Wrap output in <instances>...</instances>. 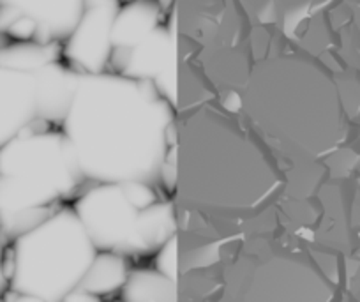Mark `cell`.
Instances as JSON below:
<instances>
[{"instance_id":"cell-10","label":"cell","mask_w":360,"mask_h":302,"mask_svg":"<svg viewBox=\"0 0 360 302\" xmlns=\"http://www.w3.org/2000/svg\"><path fill=\"white\" fill-rule=\"evenodd\" d=\"M36 73L0 61V149L30 127L43 126Z\"/></svg>"},{"instance_id":"cell-1","label":"cell","mask_w":360,"mask_h":302,"mask_svg":"<svg viewBox=\"0 0 360 302\" xmlns=\"http://www.w3.org/2000/svg\"><path fill=\"white\" fill-rule=\"evenodd\" d=\"M285 187L281 161L242 113L217 101L179 112L173 200L202 221L203 234L238 239L278 230Z\"/></svg>"},{"instance_id":"cell-11","label":"cell","mask_w":360,"mask_h":302,"mask_svg":"<svg viewBox=\"0 0 360 302\" xmlns=\"http://www.w3.org/2000/svg\"><path fill=\"white\" fill-rule=\"evenodd\" d=\"M165 20V11L154 2L120 4L112 27V55L133 50Z\"/></svg>"},{"instance_id":"cell-4","label":"cell","mask_w":360,"mask_h":302,"mask_svg":"<svg viewBox=\"0 0 360 302\" xmlns=\"http://www.w3.org/2000/svg\"><path fill=\"white\" fill-rule=\"evenodd\" d=\"M341 253L279 230L230 239L216 263L179 276V302H345Z\"/></svg>"},{"instance_id":"cell-6","label":"cell","mask_w":360,"mask_h":302,"mask_svg":"<svg viewBox=\"0 0 360 302\" xmlns=\"http://www.w3.org/2000/svg\"><path fill=\"white\" fill-rule=\"evenodd\" d=\"M71 207L98 251L129 260L152 258L179 234L175 200L152 184H86Z\"/></svg>"},{"instance_id":"cell-14","label":"cell","mask_w":360,"mask_h":302,"mask_svg":"<svg viewBox=\"0 0 360 302\" xmlns=\"http://www.w3.org/2000/svg\"><path fill=\"white\" fill-rule=\"evenodd\" d=\"M8 246L9 242L6 241L4 235L0 234V302L4 298V295L9 290V279H8V267H6V256H8Z\"/></svg>"},{"instance_id":"cell-7","label":"cell","mask_w":360,"mask_h":302,"mask_svg":"<svg viewBox=\"0 0 360 302\" xmlns=\"http://www.w3.org/2000/svg\"><path fill=\"white\" fill-rule=\"evenodd\" d=\"M98 253L69 203L9 242V291L62 302L79 287Z\"/></svg>"},{"instance_id":"cell-15","label":"cell","mask_w":360,"mask_h":302,"mask_svg":"<svg viewBox=\"0 0 360 302\" xmlns=\"http://www.w3.org/2000/svg\"><path fill=\"white\" fill-rule=\"evenodd\" d=\"M355 287H356V291H359V295H360V274H359V277H356V283H355Z\"/></svg>"},{"instance_id":"cell-8","label":"cell","mask_w":360,"mask_h":302,"mask_svg":"<svg viewBox=\"0 0 360 302\" xmlns=\"http://www.w3.org/2000/svg\"><path fill=\"white\" fill-rule=\"evenodd\" d=\"M85 2H0L4 43L64 44L78 25Z\"/></svg>"},{"instance_id":"cell-5","label":"cell","mask_w":360,"mask_h":302,"mask_svg":"<svg viewBox=\"0 0 360 302\" xmlns=\"http://www.w3.org/2000/svg\"><path fill=\"white\" fill-rule=\"evenodd\" d=\"M85 186L60 127H30L0 149V234L11 242L68 207Z\"/></svg>"},{"instance_id":"cell-12","label":"cell","mask_w":360,"mask_h":302,"mask_svg":"<svg viewBox=\"0 0 360 302\" xmlns=\"http://www.w3.org/2000/svg\"><path fill=\"white\" fill-rule=\"evenodd\" d=\"M112 302H179V281L152 265L133 267Z\"/></svg>"},{"instance_id":"cell-13","label":"cell","mask_w":360,"mask_h":302,"mask_svg":"<svg viewBox=\"0 0 360 302\" xmlns=\"http://www.w3.org/2000/svg\"><path fill=\"white\" fill-rule=\"evenodd\" d=\"M131 269H133L131 260L126 256L99 251L78 288L103 298V301L112 302L113 297L126 284Z\"/></svg>"},{"instance_id":"cell-3","label":"cell","mask_w":360,"mask_h":302,"mask_svg":"<svg viewBox=\"0 0 360 302\" xmlns=\"http://www.w3.org/2000/svg\"><path fill=\"white\" fill-rule=\"evenodd\" d=\"M240 113L285 170L327 163L359 137L334 69L274 25L240 92Z\"/></svg>"},{"instance_id":"cell-9","label":"cell","mask_w":360,"mask_h":302,"mask_svg":"<svg viewBox=\"0 0 360 302\" xmlns=\"http://www.w3.org/2000/svg\"><path fill=\"white\" fill-rule=\"evenodd\" d=\"M119 2H85L71 36L62 44V61L78 75H101L112 58V27Z\"/></svg>"},{"instance_id":"cell-2","label":"cell","mask_w":360,"mask_h":302,"mask_svg":"<svg viewBox=\"0 0 360 302\" xmlns=\"http://www.w3.org/2000/svg\"><path fill=\"white\" fill-rule=\"evenodd\" d=\"M176 117L152 83L106 71L79 75L60 130L86 184L143 182L173 198Z\"/></svg>"}]
</instances>
